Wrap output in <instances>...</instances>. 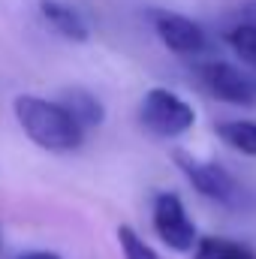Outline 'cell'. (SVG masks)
I'll list each match as a JSON object with an SVG mask.
<instances>
[{
    "label": "cell",
    "instance_id": "obj_9",
    "mask_svg": "<svg viewBox=\"0 0 256 259\" xmlns=\"http://www.w3.org/2000/svg\"><path fill=\"white\" fill-rule=\"evenodd\" d=\"M193 259H256V250L244 241H235V238L205 235L196 241Z\"/></svg>",
    "mask_w": 256,
    "mask_h": 259
},
{
    "label": "cell",
    "instance_id": "obj_4",
    "mask_svg": "<svg viewBox=\"0 0 256 259\" xmlns=\"http://www.w3.org/2000/svg\"><path fill=\"white\" fill-rule=\"evenodd\" d=\"M196 75H199V84L211 97H217L220 103L253 106L256 109V72L241 69L235 64H226V61H211V64L199 66Z\"/></svg>",
    "mask_w": 256,
    "mask_h": 259
},
{
    "label": "cell",
    "instance_id": "obj_7",
    "mask_svg": "<svg viewBox=\"0 0 256 259\" xmlns=\"http://www.w3.org/2000/svg\"><path fill=\"white\" fill-rule=\"evenodd\" d=\"M39 15L55 33H61L69 42H88L91 39V27H88L84 15L64 0H39Z\"/></svg>",
    "mask_w": 256,
    "mask_h": 259
},
{
    "label": "cell",
    "instance_id": "obj_8",
    "mask_svg": "<svg viewBox=\"0 0 256 259\" xmlns=\"http://www.w3.org/2000/svg\"><path fill=\"white\" fill-rule=\"evenodd\" d=\"M58 103H61L66 112L75 118V124H78L81 130L100 127V124L106 121V109H103V103H100L94 94L81 91V88H72V91H66Z\"/></svg>",
    "mask_w": 256,
    "mask_h": 259
},
{
    "label": "cell",
    "instance_id": "obj_2",
    "mask_svg": "<svg viewBox=\"0 0 256 259\" xmlns=\"http://www.w3.org/2000/svg\"><path fill=\"white\" fill-rule=\"evenodd\" d=\"M139 121L142 127L160 139H175L184 136L196 121V112L187 100H181L178 94L166 91V88H151L142 97L139 106Z\"/></svg>",
    "mask_w": 256,
    "mask_h": 259
},
{
    "label": "cell",
    "instance_id": "obj_3",
    "mask_svg": "<svg viewBox=\"0 0 256 259\" xmlns=\"http://www.w3.org/2000/svg\"><path fill=\"white\" fill-rule=\"evenodd\" d=\"M175 163H178V169L184 172V178H187L205 199H214V202L229 205V208H238V205L244 202L241 184H238L223 166H217V163H211V160H199V157H193L187 151H175Z\"/></svg>",
    "mask_w": 256,
    "mask_h": 259
},
{
    "label": "cell",
    "instance_id": "obj_12",
    "mask_svg": "<svg viewBox=\"0 0 256 259\" xmlns=\"http://www.w3.org/2000/svg\"><path fill=\"white\" fill-rule=\"evenodd\" d=\"M118 241H121L124 259H157V253L151 250V244L133 226H118Z\"/></svg>",
    "mask_w": 256,
    "mask_h": 259
},
{
    "label": "cell",
    "instance_id": "obj_14",
    "mask_svg": "<svg viewBox=\"0 0 256 259\" xmlns=\"http://www.w3.org/2000/svg\"><path fill=\"white\" fill-rule=\"evenodd\" d=\"M244 15H247V24H256V0L244 9Z\"/></svg>",
    "mask_w": 256,
    "mask_h": 259
},
{
    "label": "cell",
    "instance_id": "obj_13",
    "mask_svg": "<svg viewBox=\"0 0 256 259\" xmlns=\"http://www.w3.org/2000/svg\"><path fill=\"white\" fill-rule=\"evenodd\" d=\"M18 259H61V256L52 253V250H30V253H21Z\"/></svg>",
    "mask_w": 256,
    "mask_h": 259
},
{
    "label": "cell",
    "instance_id": "obj_11",
    "mask_svg": "<svg viewBox=\"0 0 256 259\" xmlns=\"http://www.w3.org/2000/svg\"><path fill=\"white\" fill-rule=\"evenodd\" d=\"M226 42L244 64L256 69V24H247V21L235 24L232 30H226Z\"/></svg>",
    "mask_w": 256,
    "mask_h": 259
},
{
    "label": "cell",
    "instance_id": "obj_10",
    "mask_svg": "<svg viewBox=\"0 0 256 259\" xmlns=\"http://www.w3.org/2000/svg\"><path fill=\"white\" fill-rule=\"evenodd\" d=\"M217 136L229 148H235L247 157H256V121H223V124H217Z\"/></svg>",
    "mask_w": 256,
    "mask_h": 259
},
{
    "label": "cell",
    "instance_id": "obj_5",
    "mask_svg": "<svg viewBox=\"0 0 256 259\" xmlns=\"http://www.w3.org/2000/svg\"><path fill=\"white\" fill-rule=\"evenodd\" d=\"M151 220H154L157 238H160L166 247H172V250H178V253H187V250L196 247V241H199L196 223L187 217L184 202L175 193H160L154 199V217H151Z\"/></svg>",
    "mask_w": 256,
    "mask_h": 259
},
{
    "label": "cell",
    "instance_id": "obj_1",
    "mask_svg": "<svg viewBox=\"0 0 256 259\" xmlns=\"http://www.w3.org/2000/svg\"><path fill=\"white\" fill-rule=\"evenodd\" d=\"M12 109H15V118H18L21 130L30 136V142H36L39 148H46L52 154L75 151L84 139V130L75 124V118L61 103L21 94V97H15Z\"/></svg>",
    "mask_w": 256,
    "mask_h": 259
},
{
    "label": "cell",
    "instance_id": "obj_6",
    "mask_svg": "<svg viewBox=\"0 0 256 259\" xmlns=\"http://www.w3.org/2000/svg\"><path fill=\"white\" fill-rule=\"evenodd\" d=\"M151 18H154V30L160 36V42L169 52H175L181 58H196V55H202L208 49V33L202 30V24H196L187 15L160 9Z\"/></svg>",
    "mask_w": 256,
    "mask_h": 259
}]
</instances>
